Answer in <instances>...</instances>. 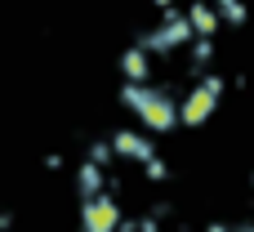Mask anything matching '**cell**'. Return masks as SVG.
Listing matches in <instances>:
<instances>
[{
	"mask_svg": "<svg viewBox=\"0 0 254 232\" xmlns=\"http://www.w3.org/2000/svg\"><path fill=\"white\" fill-rule=\"evenodd\" d=\"M192 40H196V31H192V18H188V9H161V27H152V31H138V40H134V45H143L152 58H161V54L188 49Z\"/></svg>",
	"mask_w": 254,
	"mask_h": 232,
	"instance_id": "1",
	"label": "cell"
},
{
	"mask_svg": "<svg viewBox=\"0 0 254 232\" xmlns=\"http://www.w3.org/2000/svg\"><path fill=\"white\" fill-rule=\"evenodd\" d=\"M223 89H228V80H223L219 72H205V76L192 85V94L179 98V125H183V130H201V125L219 112Z\"/></svg>",
	"mask_w": 254,
	"mask_h": 232,
	"instance_id": "2",
	"label": "cell"
},
{
	"mask_svg": "<svg viewBox=\"0 0 254 232\" xmlns=\"http://www.w3.org/2000/svg\"><path fill=\"white\" fill-rule=\"evenodd\" d=\"M121 219H125V210H121L112 188L103 197H94V201H80V232H116Z\"/></svg>",
	"mask_w": 254,
	"mask_h": 232,
	"instance_id": "3",
	"label": "cell"
},
{
	"mask_svg": "<svg viewBox=\"0 0 254 232\" xmlns=\"http://www.w3.org/2000/svg\"><path fill=\"white\" fill-rule=\"evenodd\" d=\"M138 121H143V130H147V134H174V130H179V98H174V89H165V85H161V89H156V98L143 107V116H138Z\"/></svg>",
	"mask_w": 254,
	"mask_h": 232,
	"instance_id": "4",
	"label": "cell"
},
{
	"mask_svg": "<svg viewBox=\"0 0 254 232\" xmlns=\"http://www.w3.org/2000/svg\"><path fill=\"white\" fill-rule=\"evenodd\" d=\"M112 148H116L121 161H138V165L156 156V143H152L147 130H116V134H112Z\"/></svg>",
	"mask_w": 254,
	"mask_h": 232,
	"instance_id": "5",
	"label": "cell"
},
{
	"mask_svg": "<svg viewBox=\"0 0 254 232\" xmlns=\"http://www.w3.org/2000/svg\"><path fill=\"white\" fill-rule=\"evenodd\" d=\"M107 188H112L107 170L94 165V161H80V170H76V197H80V201H94V197H103Z\"/></svg>",
	"mask_w": 254,
	"mask_h": 232,
	"instance_id": "6",
	"label": "cell"
},
{
	"mask_svg": "<svg viewBox=\"0 0 254 232\" xmlns=\"http://www.w3.org/2000/svg\"><path fill=\"white\" fill-rule=\"evenodd\" d=\"M188 18H192V31H196V36H214V31L223 27L214 0H188Z\"/></svg>",
	"mask_w": 254,
	"mask_h": 232,
	"instance_id": "7",
	"label": "cell"
},
{
	"mask_svg": "<svg viewBox=\"0 0 254 232\" xmlns=\"http://www.w3.org/2000/svg\"><path fill=\"white\" fill-rule=\"evenodd\" d=\"M156 89H161V85H152V80H125V85H121V107L134 112V116H143V107L156 98Z\"/></svg>",
	"mask_w": 254,
	"mask_h": 232,
	"instance_id": "8",
	"label": "cell"
},
{
	"mask_svg": "<svg viewBox=\"0 0 254 232\" xmlns=\"http://www.w3.org/2000/svg\"><path fill=\"white\" fill-rule=\"evenodd\" d=\"M121 76L125 80H152V54L143 45H129L121 54Z\"/></svg>",
	"mask_w": 254,
	"mask_h": 232,
	"instance_id": "9",
	"label": "cell"
},
{
	"mask_svg": "<svg viewBox=\"0 0 254 232\" xmlns=\"http://www.w3.org/2000/svg\"><path fill=\"white\" fill-rule=\"evenodd\" d=\"M85 161H94V165H103V170H112L121 156H116V148H112V139H94L89 148H85Z\"/></svg>",
	"mask_w": 254,
	"mask_h": 232,
	"instance_id": "10",
	"label": "cell"
},
{
	"mask_svg": "<svg viewBox=\"0 0 254 232\" xmlns=\"http://www.w3.org/2000/svg\"><path fill=\"white\" fill-rule=\"evenodd\" d=\"M219 18H223V27H246L250 22V9H246V0H237V4H223Z\"/></svg>",
	"mask_w": 254,
	"mask_h": 232,
	"instance_id": "11",
	"label": "cell"
},
{
	"mask_svg": "<svg viewBox=\"0 0 254 232\" xmlns=\"http://www.w3.org/2000/svg\"><path fill=\"white\" fill-rule=\"evenodd\" d=\"M143 179H147V183H165V179H170V165H165L161 152H156L152 161H143Z\"/></svg>",
	"mask_w": 254,
	"mask_h": 232,
	"instance_id": "12",
	"label": "cell"
},
{
	"mask_svg": "<svg viewBox=\"0 0 254 232\" xmlns=\"http://www.w3.org/2000/svg\"><path fill=\"white\" fill-rule=\"evenodd\" d=\"M138 232H161V215H138Z\"/></svg>",
	"mask_w": 254,
	"mask_h": 232,
	"instance_id": "13",
	"label": "cell"
},
{
	"mask_svg": "<svg viewBox=\"0 0 254 232\" xmlns=\"http://www.w3.org/2000/svg\"><path fill=\"white\" fill-rule=\"evenodd\" d=\"M45 170H63V152H49L45 156Z\"/></svg>",
	"mask_w": 254,
	"mask_h": 232,
	"instance_id": "14",
	"label": "cell"
},
{
	"mask_svg": "<svg viewBox=\"0 0 254 232\" xmlns=\"http://www.w3.org/2000/svg\"><path fill=\"white\" fill-rule=\"evenodd\" d=\"M116 232H138V219H129V215H125V219H121V228Z\"/></svg>",
	"mask_w": 254,
	"mask_h": 232,
	"instance_id": "15",
	"label": "cell"
},
{
	"mask_svg": "<svg viewBox=\"0 0 254 232\" xmlns=\"http://www.w3.org/2000/svg\"><path fill=\"white\" fill-rule=\"evenodd\" d=\"M13 228V215H9V210H0V232H9Z\"/></svg>",
	"mask_w": 254,
	"mask_h": 232,
	"instance_id": "16",
	"label": "cell"
},
{
	"mask_svg": "<svg viewBox=\"0 0 254 232\" xmlns=\"http://www.w3.org/2000/svg\"><path fill=\"white\" fill-rule=\"evenodd\" d=\"M205 232H232V224H205Z\"/></svg>",
	"mask_w": 254,
	"mask_h": 232,
	"instance_id": "17",
	"label": "cell"
},
{
	"mask_svg": "<svg viewBox=\"0 0 254 232\" xmlns=\"http://www.w3.org/2000/svg\"><path fill=\"white\" fill-rule=\"evenodd\" d=\"M147 4H156V9H174V0H147Z\"/></svg>",
	"mask_w": 254,
	"mask_h": 232,
	"instance_id": "18",
	"label": "cell"
},
{
	"mask_svg": "<svg viewBox=\"0 0 254 232\" xmlns=\"http://www.w3.org/2000/svg\"><path fill=\"white\" fill-rule=\"evenodd\" d=\"M232 232H254V224H232Z\"/></svg>",
	"mask_w": 254,
	"mask_h": 232,
	"instance_id": "19",
	"label": "cell"
},
{
	"mask_svg": "<svg viewBox=\"0 0 254 232\" xmlns=\"http://www.w3.org/2000/svg\"><path fill=\"white\" fill-rule=\"evenodd\" d=\"M223 4H237V0H214V9H223Z\"/></svg>",
	"mask_w": 254,
	"mask_h": 232,
	"instance_id": "20",
	"label": "cell"
},
{
	"mask_svg": "<svg viewBox=\"0 0 254 232\" xmlns=\"http://www.w3.org/2000/svg\"><path fill=\"white\" fill-rule=\"evenodd\" d=\"M246 183H250V192H254V170H250V179H246Z\"/></svg>",
	"mask_w": 254,
	"mask_h": 232,
	"instance_id": "21",
	"label": "cell"
}]
</instances>
